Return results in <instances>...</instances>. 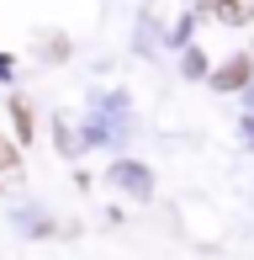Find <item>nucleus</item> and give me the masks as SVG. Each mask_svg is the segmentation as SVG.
Here are the masks:
<instances>
[{
    "instance_id": "nucleus-1",
    "label": "nucleus",
    "mask_w": 254,
    "mask_h": 260,
    "mask_svg": "<svg viewBox=\"0 0 254 260\" xmlns=\"http://www.w3.org/2000/svg\"><path fill=\"white\" fill-rule=\"evenodd\" d=\"M217 11L228 21H254V0H217Z\"/></svg>"
},
{
    "instance_id": "nucleus-2",
    "label": "nucleus",
    "mask_w": 254,
    "mask_h": 260,
    "mask_svg": "<svg viewBox=\"0 0 254 260\" xmlns=\"http://www.w3.org/2000/svg\"><path fill=\"white\" fill-rule=\"evenodd\" d=\"M11 170H16V149L0 138V175H11Z\"/></svg>"
},
{
    "instance_id": "nucleus-3",
    "label": "nucleus",
    "mask_w": 254,
    "mask_h": 260,
    "mask_svg": "<svg viewBox=\"0 0 254 260\" xmlns=\"http://www.w3.org/2000/svg\"><path fill=\"white\" fill-rule=\"evenodd\" d=\"M244 75H249V69H244V64H228V69H223V75H217V85H238V80H244Z\"/></svg>"
}]
</instances>
